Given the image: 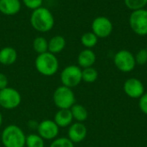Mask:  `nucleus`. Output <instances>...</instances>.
Here are the masks:
<instances>
[{
  "label": "nucleus",
  "instance_id": "nucleus-13",
  "mask_svg": "<svg viewBox=\"0 0 147 147\" xmlns=\"http://www.w3.org/2000/svg\"><path fill=\"white\" fill-rule=\"evenodd\" d=\"M21 10L20 0H0V12L6 16L17 14Z\"/></svg>",
  "mask_w": 147,
  "mask_h": 147
},
{
  "label": "nucleus",
  "instance_id": "nucleus-2",
  "mask_svg": "<svg viewBox=\"0 0 147 147\" xmlns=\"http://www.w3.org/2000/svg\"><path fill=\"white\" fill-rule=\"evenodd\" d=\"M1 141L4 147H24L26 136L18 126L9 125L2 132Z\"/></svg>",
  "mask_w": 147,
  "mask_h": 147
},
{
  "label": "nucleus",
  "instance_id": "nucleus-14",
  "mask_svg": "<svg viewBox=\"0 0 147 147\" xmlns=\"http://www.w3.org/2000/svg\"><path fill=\"white\" fill-rule=\"evenodd\" d=\"M96 54L94 53L93 50L90 49H85L82 50L78 56V65L79 67L84 68L92 67L94 63L96 62Z\"/></svg>",
  "mask_w": 147,
  "mask_h": 147
},
{
  "label": "nucleus",
  "instance_id": "nucleus-21",
  "mask_svg": "<svg viewBox=\"0 0 147 147\" xmlns=\"http://www.w3.org/2000/svg\"><path fill=\"white\" fill-rule=\"evenodd\" d=\"M44 139L39 134H29L26 136L25 146L27 147H44Z\"/></svg>",
  "mask_w": 147,
  "mask_h": 147
},
{
  "label": "nucleus",
  "instance_id": "nucleus-15",
  "mask_svg": "<svg viewBox=\"0 0 147 147\" xmlns=\"http://www.w3.org/2000/svg\"><path fill=\"white\" fill-rule=\"evenodd\" d=\"M73 117L70 109H59L54 115L53 121L59 127H67L71 125Z\"/></svg>",
  "mask_w": 147,
  "mask_h": 147
},
{
  "label": "nucleus",
  "instance_id": "nucleus-18",
  "mask_svg": "<svg viewBox=\"0 0 147 147\" xmlns=\"http://www.w3.org/2000/svg\"><path fill=\"white\" fill-rule=\"evenodd\" d=\"M70 110L71 112L73 120H76L78 122L82 123L85 121L88 118L87 109L80 104H74Z\"/></svg>",
  "mask_w": 147,
  "mask_h": 147
},
{
  "label": "nucleus",
  "instance_id": "nucleus-19",
  "mask_svg": "<svg viewBox=\"0 0 147 147\" xmlns=\"http://www.w3.org/2000/svg\"><path fill=\"white\" fill-rule=\"evenodd\" d=\"M33 49L34 50L40 54H43L48 51V42L43 36L36 37L33 42Z\"/></svg>",
  "mask_w": 147,
  "mask_h": 147
},
{
  "label": "nucleus",
  "instance_id": "nucleus-22",
  "mask_svg": "<svg viewBox=\"0 0 147 147\" xmlns=\"http://www.w3.org/2000/svg\"><path fill=\"white\" fill-rule=\"evenodd\" d=\"M98 77V72L96 68L90 67L84 68L82 70V80L87 83H92L96 81Z\"/></svg>",
  "mask_w": 147,
  "mask_h": 147
},
{
  "label": "nucleus",
  "instance_id": "nucleus-27",
  "mask_svg": "<svg viewBox=\"0 0 147 147\" xmlns=\"http://www.w3.org/2000/svg\"><path fill=\"white\" fill-rule=\"evenodd\" d=\"M139 106L140 110L147 115V93L144 94L140 98V102Z\"/></svg>",
  "mask_w": 147,
  "mask_h": 147
},
{
  "label": "nucleus",
  "instance_id": "nucleus-8",
  "mask_svg": "<svg viewBox=\"0 0 147 147\" xmlns=\"http://www.w3.org/2000/svg\"><path fill=\"white\" fill-rule=\"evenodd\" d=\"M114 62L116 68L124 73L131 72L136 66L134 55L127 49L118 51L114 57Z\"/></svg>",
  "mask_w": 147,
  "mask_h": 147
},
{
  "label": "nucleus",
  "instance_id": "nucleus-24",
  "mask_svg": "<svg viewBox=\"0 0 147 147\" xmlns=\"http://www.w3.org/2000/svg\"><path fill=\"white\" fill-rule=\"evenodd\" d=\"M50 147H74V144L68 138H58L51 143Z\"/></svg>",
  "mask_w": 147,
  "mask_h": 147
},
{
  "label": "nucleus",
  "instance_id": "nucleus-12",
  "mask_svg": "<svg viewBox=\"0 0 147 147\" xmlns=\"http://www.w3.org/2000/svg\"><path fill=\"white\" fill-rule=\"evenodd\" d=\"M87 135V128L81 122H76L70 126L68 130V139L74 143L82 142Z\"/></svg>",
  "mask_w": 147,
  "mask_h": 147
},
{
  "label": "nucleus",
  "instance_id": "nucleus-5",
  "mask_svg": "<svg viewBox=\"0 0 147 147\" xmlns=\"http://www.w3.org/2000/svg\"><path fill=\"white\" fill-rule=\"evenodd\" d=\"M60 80L63 86L72 88L80 84L82 80V69L76 65H70L65 67L61 74Z\"/></svg>",
  "mask_w": 147,
  "mask_h": 147
},
{
  "label": "nucleus",
  "instance_id": "nucleus-4",
  "mask_svg": "<svg viewBox=\"0 0 147 147\" xmlns=\"http://www.w3.org/2000/svg\"><path fill=\"white\" fill-rule=\"evenodd\" d=\"M53 100L59 109H71L76 104V97L71 88L63 85L55 89Z\"/></svg>",
  "mask_w": 147,
  "mask_h": 147
},
{
  "label": "nucleus",
  "instance_id": "nucleus-3",
  "mask_svg": "<svg viewBox=\"0 0 147 147\" xmlns=\"http://www.w3.org/2000/svg\"><path fill=\"white\" fill-rule=\"evenodd\" d=\"M36 70L44 76H52L59 69V61L55 55L46 52L38 55L34 62Z\"/></svg>",
  "mask_w": 147,
  "mask_h": 147
},
{
  "label": "nucleus",
  "instance_id": "nucleus-23",
  "mask_svg": "<svg viewBox=\"0 0 147 147\" xmlns=\"http://www.w3.org/2000/svg\"><path fill=\"white\" fill-rule=\"evenodd\" d=\"M125 5L131 10H138L145 9L147 4V0H124Z\"/></svg>",
  "mask_w": 147,
  "mask_h": 147
},
{
  "label": "nucleus",
  "instance_id": "nucleus-26",
  "mask_svg": "<svg viewBox=\"0 0 147 147\" xmlns=\"http://www.w3.org/2000/svg\"><path fill=\"white\" fill-rule=\"evenodd\" d=\"M22 3L28 9L34 10L41 7L43 0H22Z\"/></svg>",
  "mask_w": 147,
  "mask_h": 147
},
{
  "label": "nucleus",
  "instance_id": "nucleus-10",
  "mask_svg": "<svg viewBox=\"0 0 147 147\" xmlns=\"http://www.w3.org/2000/svg\"><path fill=\"white\" fill-rule=\"evenodd\" d=\"M37 131L43 139H54L59 134V127L53 120H45L38 124Z\"/></svg>",
  "mask_w": 147,
  "mask_h": 147
},
{
  "label": "nucleus",
  "instance_id": "nucleus-20",
  "mask_svg": "<svg viewBox=\"0 0 147 147\" xmlns=\"http://www.w3.org/2000/svg\"><path fill=\"white\" fill-rule=\"evenodd\" d=\"M98 37L93 32H86L81 37V42L86 49H91L96 45Z\"/></svg>",
  "mask_w": 147,
  "mask_h": 147
},
{
  "label": "nucleus",
  "instance_id": "nucleus-9",
  "mask_svg": "<svg viewBox=\"0 0 147 147\" xmlns=\"http://www.w3.org/2000/svg\"><path fill=\"white\" fill-rule=\"evenodd\" d=\"M92 32L99 38L108 37L113 31L112 22L106 16H97L91 24Z\"/></svg>",
  "mask_w": 147,
  "mask_h": 147
},
{
  "label": "nucleus",
  "instance_id": "nucleus-30",
  "mask_svg": "<svg viewBox=\"0 0 147 147\" xmlns=\"http://www.w3.org/2000/svg\"><path fill=\"white\" fill-rule=\"evenodd\" d=\"M146 49H147V48H146Z\"/></svg>",
  "mask_w": 147,
  "mask_h": 147
},
{
  "label": "nucleus",
  "instance_id": "nucleus-11",
  "mask_svg": "<svg viewBox=\"0 0 147 147\" xmlns=\"http://www.w3.org/2000/svg\"><path fill=\"white\" fill-rule=\"evenodd\" d=\"M125 94L131 98H140L145 94V87L141 81L136 78H130L124 83Z\"/></svg>",
  "mask_w": 147,
  "mask_h": 147
},
{
  "label": "nucleus",
  "instance_id": "nucleus-17",
  "mask_svg": "<svg viewBox=\"0 0 147 147\" xmlns=\"http://www.w3.org/2000/svg\"><path fill=\"white\" fill-rule=\"evenodd\" d=\"M65 47V40L62 36H55L48 42V52L55 55L60 53Z\"/></svg>",
  "mask_w": 147,
  "mask_h": 147
},
{
  "label": "nucleus",
  "instance_id": "nucleus-6",
  "mask_svg": "<svg viewBox=\"0 0 147 147\" xmlns=\"http://www.w3.org/2000/svg\"><path fill=\"white\" fill-rule=\"evenodd\" d=\"M129 24L135 34L147 35V10L141 9L133 11L129 16Z\"/></svg>",
  "mask_w": 147,
  "mask_h": 147
},
{
  "label": "nucleus",
  "instance_id": "nucleus-7",
  "mask_svg": "<svg viewBox=\"0 0 147 147\" xmlns=\"http://www.w3.org/2000/svg\"><path fill=\"white\" fill-rule=\"evenodd\" d=\"M22 101V96L20 93L13 88L7 87L4 89L0 90V106L8 110L16 108Z\"/></svg>",
  "mask_w": 147,
  "mask_h": 147
},
{
  "label": "nucleus",
  "instance_id": "nucleus-29",
  "mask_svg": "<svg viewBox=\"0 0 147 147\" xmlns=\"http://www.w3.org/2000/svg\"><path fill=\"white\" fill-rule=\"evenodd\" d=\"M2 123H3V116H2V114H1V113H0V127H1V126H2Z\"/></svg>",
  "mask_w": 147,
  "mask_h": 147
},
{
  "label": "nucleus",
  "instance_id": "nucleus-16",
  "mask_svg": "<svg viewBox=\"0 0 147 147\" xmlns=\"http://www.w3.org/2000/svg\"><path fill=\"white\" fill-rule=\"evenodd\" d=\"M17 59L16 50L12 47H4L0 49V63L4 66H9L16 62Z\"/></svg>",
  "mask_w": 147,
  "mask_h": 147
},
{
  "label": "nucleus",
  "instance_id": "nucleus-28",
  "mask_svg": "<svg viewBox=\"0 0 147 147\" xmlns=\"http://www.w3.org/2000/svg\"><path fill=\"white\" fill-rule=\"evenodd\" d=\"M7 87H8V78L4 74L0 73V90L4 89Z\"/></svg>",
  "mask_w": 147,
  "mask_h": 147
},
{
  "label": "nucleus",
  "instance_id": "nucleus-25",
  "mask_svg": "<svg viewBox=\"0 0 147 147\" xmlns=\"http://www.w3.org/2000/svg\"><path fill=\"white\" fill-rule=\"evenodd\" d=\"M134 57H135L136 64L145 65L147 62V49H142L139 50Z\"/></svg>",
  "mask_w": 147,
  "mask_h": 147
},
{
  "label": "nucleus",
  "instance_id": "nucleus-1",
  "mask_svg": "<svg viewBox=\"0 0 147 147\" xmlns=\"http://www.w3.org/2000/svg\"><path fill=\"white\" fill-rule=\"evenodd\" d=\"M30 23L35 30L44 33L53 29L54 25V18L48 9L41 6L32 12Z\"/></svg>",
  "mask_w": 147,
  "mask_h": 147
}]
</instances>
